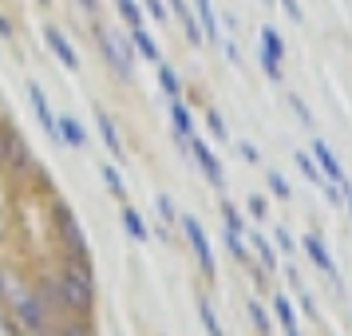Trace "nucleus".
I'll use <instances>...</instances> for the list:
<instances>
[{"mask_svg":"<svg viewBox=\"0 0 352 336\" xmlns=\"http://www.w3.org/2000/svg\"><path fill=\"white\" fill-rule=\"evenodd\" d=\"M4 309H8V328L16 336H40L44 328L52 324V313L44 309V301H40V293H36L32 285H24V281H16V277H8V289H4Z\"/></svg>","mask_w":352,"mask_h":336,"instance_id":"1","label":"nucleus"},{"mask_svg":"<svg viewBox=\"0 0 352 336\" xmlns=\"http://www.w3.org/2000/svg\"><path fill=\"white\" fill-rule=\"evenodd\" d=\"M52 241L64 257H87V234L64 202H52Z\"/></svg>","mask_w":352,"mask_h":336,"instance_id":"2","label":"nucleus"},{"mask_svg":"<svg viewBox=\"0 0 352 336\" xmlns=\"http://www.w3.org/2000/svg\"><path fill=\"white\" fill-rule=\"evenodd\" d=\"M36 170H40V162H36L32 146L24 143V135L8 123L4 127V166H0V175L12 178V182H32Z\"/></svg>","mask_w":352,"mask_h":336,"instance_id":"3","label":"nucleus"},{"mask_svg":"<svg viewBox=\"0 0 352 336\" xmlns=\"http://www.w3.org/2000/svg\"><path fill=\"white\" fill-rule=\"evenodd\" d=\"M96 44L99 52H103V60L111 64V71L119 76V80H131L135 76V44H131V36L115 32V28H103V24H96Z\"/></svg>","mask_w":352,"mask_h":336,"instance_id":"4","label":"nucleus"},{"mask_svg":"<svg viewBox=\"0 0 352 336\" xmlns=\"http://www.w3.org/2000/svg\"><path fill=\"white\" fill-rule=\"evenodd\" d=\"M178 225H182V234H186V241H190V249H194V257H198L202 273H206V277H214V273H218V265H214V249H210V238H206V229H202V222H198V218H190V214H182V218H178Z\"/></svg>","mask_w":352,"mask_h":336,"instance_id":"5","label":"nucleus"},{"mask_svg":"<svg viewBox=\"0 0 352 336\" xmlns=\"http://www.w3.org/2000/svg\"><path fill=\"white\" fill-rule=\"evenodd\" d=\"M186 146H190L194 162L202 166V175H206V182H210V186H218V190H222V186H226V170H222V162L214 159V150H210V146L202 143V139H198V135H190V139H186Z\"/></svg>","mask_w":352,"mask_h":336,"instance_id":"6","label":"nucleus"},{"mask_svg":"<svg viewBox=\"0 0 352 336\" xmlns=\"http://www.w3.org/2000/svg\"><path fill=\"white\" fill-rule=\"evenodd\" d=\"M281 60H285V44H281V36L277 28H261V67H265V76L270 80H281Z\"/></svg>","mask_w":352,"mask_h":336,"instance_id":"7","label":"nucleus"},{"mask_svg":"<svg viewBox=\"0 0 352 336\" xmlns=\"http://www.w3.org/2000/svg\"><path fill=\"white\" fill-rule=\"evenodd\" d=\"M44 44H48L52 56H56L67 71H80V52H76V44H72V40H67L56 24H48V28H44Z\"/></svg>","mask_w":352,"mask_h":336,"instance_id":"8","label":"nucleus"},{"mask_svg":"<svg viewBox=\"0 0 352 336\" xmlns=\"http://www.w3.org/2000/svg\"><path fill=\"white\" fill-rule=\"evenodd\" d=\"M28 99H32V111H36V123L44 127V135H48L56 146H64L60 143V131H56V115H52L48 107V99H44V91H40V83H28Z\"/></svg>","mask_w":352,"mask_h":336,"instance_id":"9","label":"nucleus"},{"mask_svg":"<svg viewBox=\"0 0 352 336\" xmlns=\"http://www.w3.org/2000/svg\"><path fill=\"white\" fill-rule=\"evenodd\" d=\"M301 245H305V254L313 257V265L329 273V277H333V285L340 289V273H336V261H333V254L324 249V241H320L317 234H305V241H301Z\"/></svg>","mask_w":352,"mask_h":336,"instance_id":"10","label":"nucleus"},{"mask_svg":"<svg viewBox=\"0 0 352 336\" xmlns=\"http://www.w3.org/2000/svg\"><path fill=\"white\" fill-rule=\"evenodd\" d=\"M313 155H317V162H320V175H324L336 190H340V186L349 182V175L340 170V162H336V155L329 150V143H320V139H317V143H313Z\"/></svg>","mask_w":352,"mask_h":336,"instance_id":"11","label":"nucleus"},{"mask_svg":"<svg viewBox=\"0 0 352 336\" xmlns=\"http://www.w3.org/2000/svg\"><path fill=\"white\" fill-rule=\"evenodd\" d=\"M56 131H60V143L72 146V150H83L87 146V131H83V123L76 115H60L56 119Z\"/></svg>","mask_w":352,"mask_h":336,"instance_id":"12","label":"nucleus"},{"mask_svg":"<svg viewBox=\"0 0 352 336\" xmlns=\"http://www.w3.org/2000/svg\"><path fill=\"white\" fill-rule=\"evenodd\" d=\"M96 127H99V139L107 143V150H111L119 162H123V155H127V150H123V139H119V127H115V119H111L107 111H96Z\"/></svg>","mask_w":352,"mask_h":336,"instance_id":"13","label":"nucleus"},{"mask_svg":"<svg viewBox=\"0 0 352 336\" xmlns=\"http://www.w3.org/2000/svg\"><path fill=\"white\" fill-rule=\"evenodd\" d=\"M194 12H198V20H202V40H210V44H222L218 16H214V0H194Z\"/></svg>","mask_w":352,"mask_h":336,"instance_id":"14","label":"nucleus"},{"mask_svg":"<svg viewBox=\"0 0 352 336\" xmlns=\"http://www.w3.org/2000/svg\"><path fill=\"white\" fill-rule=\"evenodd\" d=\"M131 44H135V52H139V56H143V60H151V64H159L162 56H159V44H155V36L146 32L143 24H139V28H131Z\"/></svg>","mask_w":352,"mask_h":336,"instance_id":"15","label":"nucleus"},{"mask_svg":"<svg viewBox=\"0 0 352 336\" xmlns=\"http://www.w3.org/2000/svg\"><path fill=\"white\" fill-rule=\"evenodd\" d=\"M170 123H175V135L182 139V143L194 135V119H190V111H186L182 99H170Z\"/></svg>","mask_w":352,"mask_h":336,"instance_id":"16","label":"nucleus"},{"mask_svg":"<svg viewBox=\"0 0 352 336\" xmlns=\"http://www.w3.org/2000/svg\"><path fill=\"white\" fill-rule=\"evenodd\" d=\"M119 222H123V229H127L135 241H151V229H146V222H143V214H139V210L123 206V218H119Z\"/></svg>","mask_w":352,"mask_h":336,"instance_id":"17","label":"nucleus"},{"mask_svg":"<svg viewBox=\"0 0 352 336\" xmlns=\"http://www.w3.org/2000/svg\"><path fill=\"white\" fill-rule=\"evenodd\" d=\"M155 67H159V83H162V91H166V99H182V80L175 76V67L162 64V60Z\"/></svg>","mask_w":352,"mask_h":336,"instance_id":"18","label":"nucleus"},{"mask_svg":"<svg viewBox=\"0 0 352 336\" xmlns=\"http://www.w3.org/2000/svg\"><path fill=\"white\" fill-rule=\"evenodd\" d=\"M99 175H103V182H107V190H111L115 198H127V182H123V175L115 170L111 162H103V166H99Z\"/></svg>","mask_w":352,"mask_h":336,"instance_id":"19","label":"nucleus"},{"mask_svg":"<svg viewBox=\"0 0 352 336\" xmlns=\"http://www.w3.org/2000/svg\"><path fill=\"white\" fill-rule=\"evenodd\" d=\"M273 313H277V320H281L285 328H297V317H293V304H289V297H273Z\"/></svg>","mask_w":352,"mask_h":336,"instance_id":"20","label":"nucleus"},{"mask_svg":"<svg viewBox=\"0 0 352 336\" xmlns=\"http://www.w3.org/2000/svg\"><path fill=\"white\" fill-rule=\"evenodd\" d=\"M297 166H301V170H305V178H313V182H317L320 190L329 186V178L320 175V166H317V162H313V159H309V155H297Z\"/></svg>","mask_w":352,"mask_h":336,"instance_id":"21","label":"nucleus"},{"mask_svg":"<svg viewBox=\"0 0 352 336\" xmlns=\"http://www.w3.org/2000/svg\"><path fill=\"white\" fill-rule=\"evenodd\" d=\"M254 249H257V257H261L265 269H277V254H273V245L261 238V234H254Z\"/></svg>","mask_w":352,"mask_h":336,"instance_id":"22","label":"nucleus"},{"mask_svg":"<svg viewBox=\"0 0 352 336\" xmlns=\"http://www.w3.org/2000/svg\"><path fill=\"white\" fill-rule=\"evenodd\" d=\"M198 317H202V324H206L210 336H226L222 324H218V317H214V309H210V301H198Z\"/></svg>","mask_w":352,"mask_h":336,"instance_id":"23","label":"nucleus"},{"mask_svg":"<svg viewBox=\"0 0 352 336\" xmlns=\"http://www.w3.org/2000/svg\"><path fill=\"white\" fill-rule=\"evenodd\" d=\"M155 210H159V218H162L166 225H170V222H178V210H175V202H170L166 194H155Z\"/></svg>","mask_w":352,"mask_h":336,"instance_id":"24","label":"nucleus"},{"mask_svg":"<svg viewBox=\"0 0 352 336\" xmlns=\"http://www.w3.org/2000/svg\"><path fill=\"white\" fill-rule=\"evenodd\" d=\"M119 16L127 20L131 28H139V24H143V8H139L135 0H127V4H119Z\"/></svg>","mask_w":352,"mask_h":336,"instance_id":"25","label":"nucleus"},{"mask_svg":"<svg viewBox=\"0 0 352 336\" xmlns=\"http://www.w3.org/2000/svg\"><path fill=\"white\" fill-rule=\"evenodd\" d=\"M222 218H226V229H234V234H241L245 229V222H241V214L230 202H222Z\"/></svg>","mask_w":352,"mask_h":336,"instance_id":"26","label":"nucleus"},{"mask_svg":"<svg viewBox=\"0 0 352 336\" xmlns=\"http://www.w3.org/2000/svg\"><path fill=\"white\" fill-rule=\"evenodd\" d=\"M250 317H254V328H257V333L270 336V317H265V309H261L257 301H250Z\"/></svg>","mask_w":352,"mask_h":336,"instance_id":"27","label":"nucleus"},{"mask_svg":"<svg viewBox=\"0 0 352 336\" xmlns=\"http://www.w3.org/2000/svg\"><path fill=\"white\" fill-rule=\"evenodd\" d=\"M226 245H230V254L238 257V261H245V241H241V234H234V229H226Z\"/></svg>","mask_w":352,"mask_h":336,"instance_id":"28","label":"nucleus"},{"mask_svg":"<svg viewBox=\"0 0 352 336\" xmlns=\"http://www.w3.org/2000/svg\"><path fill=\"white\" fill-rule=\"evenodd\" d=\"M206 127H210V135H214V139H230V131H226V123H222V115H218V111L206 115Z\"/></svg>","mask_w":352,"mask_h":336,"instance_id":"29","label":"nucleus"},{"mask_svg":"<svg viewBox=\"0 0 352 336\" xmlns=\"http://www.w3.org/2000/svg\"><path fill=\"white\" fill-rule=\"evenodd\" d=\"M270 190L277 194V198H289V194H293V190H289V182L277 175V170H270Z\"/></svg>","mask_w":352,"mask_h":336,"instance_id":"30","label":"nucleus"},{"mask_svg":"<svg viewBox=\"0 0 352 336\" xmlns=\"http://www.w3.org/2000/svg\"><path fill=\"white\" fill-rule=\"evenodd\" d=\"M289 107H293V111L301 115V123H305V127H313V115H309V107H305V103H301L297 96H289Z\"/></svg>","mask_w":352,"mask_h":336,"instance_id":"31","label":"nucleus"},{"mask_svg":"<svg viewBox=\"0 0 352 336\" xmlns=\"http://www.w3.org/2000/svg\"><path fill=\"white\" fill-rule=\"evenodd\" d=\"M0 40H16V24H12V16H4V12H0Z\"/></svg>","mask_w":352,"mask_h":336,"instance_id":"32","label":"nucleus"},{"mask_svg":"<svg viewBox=\"0 0 352 336\" xmlns=\"http://www.w3.org/2000/svg\"><path fill=\"white\" fill-rule=\"evenodd\" d=\"M146 12L162 24V20H166V0H146Z\"/></svg>","mask_w":352,"mask_h":336,"instance_id":"33","label":"nucleus"},{"mask_svg":"<svg viewBox=\"0 0 352 336\" xmlns=\"http://www.w3.org/2000/svg\"><path fill=\"white\" fill-rule=\"evenodd\" d=\"M238 150H241V159H245V162H257V159H261L254 143H238Z\"/></svg>","mask_w":352,"mask_h":336,"instance_id":"34","label":"nucleus"},{"mask_svg":"<svg viewBox=\"0 0 352 336\" xmlns=\"http://www.w3.org/2000/svg\"><path fill=\"white\" fill-rule=\"evenodd\" d=\"M281 8L289 12V20H301V4L297 0H281Z\"/></svg>","mask_w":352,"mask_h":336,"instance_id":"35","label":"nucleus"},{"mask_svg":"<svg viewBox=\"0 0 352 336\" xmlns=\"http://www.w3.org/2000/svg\"><path fill=\"white\" fill-rule=\"evenodd\" d=\"M250 214L254 218H265V198H250Z\"/></svg>","mask_w":352,"mask_h":336,"instance_id":"36","label":"nucleus"},{"mask_svg":"<svg viewBox=\"0 0 352 336\" xmlns=\"http://www.w3.org/2000/svg\"><path fill=\"white\" fill-rule=\"evenodd\" d=\"M170 12H175L178 20H182V16H190V8H186V0H170Z\"/></svg>","mask_w":352,"mask_h":336,"instance_id":"37","label":"nucleus"},{"mask_svg":"<svg viewBox=\"0 0 352 336\" xmlns=\"http://www.w3.org/2000/svg\"><path fill=\"white\" fill-rule=\"evenodd\" d=\"M277 245H281V249H285V254H289V249H293V238H289L285 229H277Z\"/></svg>","mask_w":352,"mask_h":336,"instance_id":"38","label":"nucleus"},{"mask_svg":"<svg viewBox=\"0 0 352 336\" xmlns=\"http://www.w3.org/2000/svg\"><path fill=\"white\" fill-rule=\"evenodd\" d=\"M76 4H80L83 12H99V0H76Z\"/></svg>","mask_w":352,"mask_h":336,"instance_id":"39","label":"nucleus"},{"mask_svg":"<svg viewBox=\"0 0 352 336\" xmlns=\"http://www.w3.org/2000/svg\"><path fill=\"white\" fill-rule=\"evenodd\" d=\"M4 127H8V119L0 123V166H4Z\"/></svg>","mask_w":352,"mask_h":336,"instance_id":"40","label":"nucleus"},{"mask_svg":"<svg viewBox=\"0 0 352 336\" xmlns=\"http://www.w3.org/2000/svg\"><path fill=\"white\" fill-rule=\"evenodd\" d=\"M4 289H8V273H4V265H0V301H4Z\"/></svg>","mask_w":352,"mask_h":336,"instance_id":"41","label":"nucleus"},{"mask_svg":"<svg viewBox=\"0 0 352 336\" xmlns=\"http://www.w3.org/2000/svg\"><path fill=\"white\" fill-rule=\"evenodd\" d=\"M40 336H64V328H60V324L52 328V324H48V328H44V333H40Z\"/></svg>","mask_w":352,"mask_h":336,"instance_id":"42","label":"nucleus"},{"mask_svg":"<svg viewBox=\"0 0 352 336\" xmlns=\"http://www.w3.org/2000/svg\"><path fill=\"white\" fill-rule=\"evenodd\" d=\"M285 336H301V333H297V328H285Z\"/></svg>","mask_w":352,"mask_h":336,"instance_id":"43","label":"nucleus"},{"mask_svg":"<svg viewBox=\"0 0 352 336\" xmlns=\"http://www.w3.org/2000/svg\"><path fill=\"white\" fill-rule=\"evenodd\" d=\"M36 4H44V8H48V4H52V0H36Z\"/></svg>","mask_w":352,"mask_h":336,"instance_id":"44","label":"nucleus"},{"mask_svg":"<svg viewBox=\"0 0 352 336\" xmlns=\"http://www.w3.org/2000/svg\"><path fill=\"white\" fill-rule=\"evenodd\" d=\"M0 123H4V107H0Z\"/></svg>","mask_w":352,"mask_h":336,"instance_id":"45","label":"nucleus"},{"mask_svg":"<svg viewBox=\"0 0 352 336\" xmlns=\"http://www.w3.org/2000/svg\"><path fill=\"white\" fill-rule=\"evenodd\" d=\"M115 4H127V0H115Z\"/></svg>","mask_w":352,"mask_h":336,"instance_id":"46","label":"nucleus"},{"mask_svg":"<svg viewBox=\"0 0 352 336\" xmlns=\"http://www.w3.org/2000/svg\"><path fill=\"white\" fill-rule=\"evenodd\" d=\"M265 4H273V0H265Z\"/></svg>","mask_w":352,"mask_h":336,"instance_id":"47","label":"nucleus"}]
</instances>
